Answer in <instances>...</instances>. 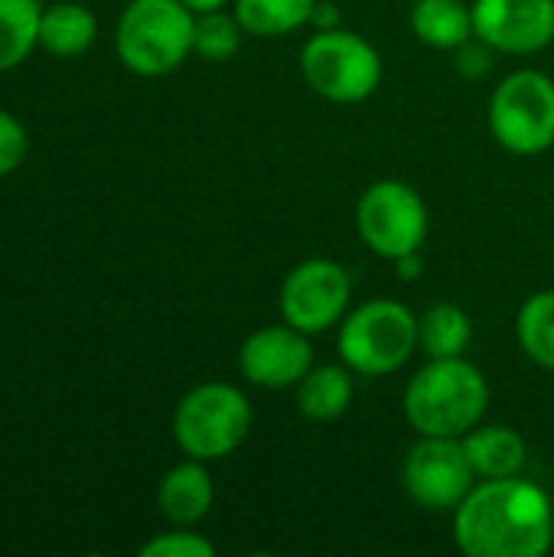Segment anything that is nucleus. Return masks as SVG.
<instances>
[{"mask_svg": "<svg viewBox=\"0 0 554 557\" xmlns=\"http://www.w3.org/2000/svg\"><path fill=\"white\" fill-rule=\"evenodd\" d=\"M454 539L467 557H542L554 542L552 499L519 476L483 480L454 509Z\"/></svg>", "mask_w": 554, "mask_h": 557, "instance_id": "f257e3e1", "label": "nucleus"}, {"mask_svg": "<svg viewBox=\"0 0 554 557\" xmlns=\"http://www.w3.org/2000/svg\"><path fill=\"white\" fill-rule=\"evenodd\" d=\"M490 405L483 372L457 359H431L405 388V418L421 437H464L473 431Z\"/></svg>", "mask_w": 554, "mask_h": 557, "instance_id": "f03ea898", "label": "nucleus"}, {"mask_svg": "<svg viewBox=\"0 0 554 557\" xmlns=\"http://www.w3.org/2000/svg\"><path fill=\"white\" fill-rule=\"evenodd\" d=\"M196 13L183 0H131L114 29V49L127 72L160 78L193 55Z\"/></svg>", "mask_w": 554, "mask_h": 557, "instance_id": "7ed1b4c3", "label": "nucleus"}, {"mask_svg": "<svg viewBox=\"0 0 554 557\" xmlns=\"http://www.w3.org/2000/svg\"><path fill=\"white\" fill-rule=\"evenodd\" d=\"M340 359L359 375L382 379L398 372L418 343V317L398 300H369L340 326Z\"/></svg>", "mask_w": 554, "mask_h": 557, "instance_id": "20e7f679", "label": "nucleus"}, {"mask_svg": "<svg viewBox=\"0 0 554 557\" xmlns=\"http://www.w3.org/2000/svg\"><path fill=\"white\" fill-rule=\"evenodd\" d=\"M251 431V405L229 382H206L186 392L173 411V441L193 460L229 457Z\"/></svg>", "mask_w": 554, "mask_h": 557, "instance_id": "39448f33", "label": "nucleus"}, {"mask_svg": "<svg viewBox=\"0 0 554 557\" xmlns=\"http://www.w3.org/2000/svg\"><path fill=\"white\" fill-rule=\"evenodd\" d=\"M307 85L336 104L366 101L382 82V59L369 39L353 29H317L300 49Z\"/></svg>", "mask_w": 554, "mask_h": 557, "instance_id": "423d86ee", "label": "nucleus"}, {"mask_svg": "<svg viewBox=\"0 0 554 557\" xmlns=\"http://www.w3.org/2000/svg\"><path fill=\"white\" fill-rule=\"evenodd\" d=\"M490 131L516 157L545 153L554 144V82L545 72L522 69L500 82L490 98Z\"/></svg>", "mask_w": 554, "mask_h": 557, "instance_id": "0eeeda50", "label": "nucleus"}, {"mask_svg": "<svg viewBox=\"0 0 554 557\" xmlns=\"http://www.w3.org/2000/svg\"><path fill=\"white\" fill-rule=\"evenodd\" d=\"M356 232L369 251L395 261L424 245L428 206L415 186L398 180H379L359 196Z\"/></svg>", "mask_w": 554, "mask_h": 557, "instance_id": "6e6552de", "label": "nucleus"}, {"mask_svg": "<svg viewBox=\"0 0 554 557\" xmlns=\"http://www.w3.org/2000/svg\"><path fill=\"white\" fill-rule=\"evenodd\" d=\"M353 297V281L330 258L300 261L281 284V317L294 330L313 336L343 323Z\"/></svg>", "mask_w": 554, "mask_h": 557, "instance_id": "1a4fd4ad", "label": "nucleus"}, {"mask_svg": "<svg viewBox=\"0 0 554 557\" xmlns=\"http://www.w3.org/2000/svg\"><path fill=\"white\" fill-rule=\"evenodd\" d=\"M473 476L460 437H421L405 457V493L428 512H454L477 486Z\"/></svg>", "mask_w": 554, "mask_h": 557, "instance_id": "9d476101", "label": "nucleus"}, {"mask_svg": "<svg viewBox=\"0 0 554 557\" xmlns=\"http://www.w3.org/2000/svg\"><path fill=\"white\" fill-rule=\"evenodd\" d=\"M473 33L490 49L529 55L554 39V0H473Z\"/></svg>", "mask_w": 554, "mask_h": 557, "instance_id": "9b49d317", "label": "nucleus"}, {"mask_svg": "<svg viewBox=\"0 0 554 557\" xmlns=\"http://www.w3.org/2000/svg\"><path fill=\"white\" fill-rule=\"evenodd\" d=\"M238 369L251 385L291 388L313 369V349L307 333L284 326L255 330L238 349Z\"/></svg>", "mask_w": 554, "mask_h": 557, "instance_id": "f8f14e48", "label": "nucleus"}, {"mask_svg": "<svg viewBox=\"0 0 554 557\" xmlns=\"http://www.w3.org/2000/svg\"><path fill=\"white\" fill-rule=\"evenodd\" d=\"M212 499H216V486L206 470V460H193V457L167 470V476L157 486L160 516L170 525H183V529L202 522L212 509Z\"/></svg>", "mask_w": 554, "mask_h": 557, "instance_id": "ddd939ff", "label": "nucleus"}, {"mask_svg": "<svg viewBox=\"0 0 554 557\" xmlns=\"http://www.w3.org/2000/svg\"><path fill=\"white\" fill-rule=\"evenodd\" d=\"M473 470L480 480H506V476H519L529 450L526 441L519 437V431L506 428V424H477L473 431H467L460 437Z\"/></svg>", "mask_w": 554, "mask_h": 557, "instance_id": "4468645a", "label": "nucleus"}, {"mask_svg": "<svg viewBox=\"0 0 554 557\" xmlns=\"http://www.w3.org/2000/svg\"><path fill=\"white\" fill-rule=\"evenodd\" d=\"M98 36L95 13L78 0H56L42 7L39 20V49L56 59H75L91 49Z\"/></svg>", "mask_w": 554, "mask_h": 557, "instance_id": "2eb2a0df", "label": "nucleus"}, {"mask_svg": "<svg viewBox=\"0 0 554 557\" xmlns=\"http://www.w3.org/2000/svg\"><path fill=\"white\" fill-rule=\"evenodd\" d=\"M349 366H313L297 382V408L307 421H336L353 405Z\"/></svg>", "mask_w": 554, "mask_h": 557, "instance_id": "dca6fc26", "label": "nucleus"}, {"mask_svg": "<svg viewBox=\"0 0 554 557\" xmlns=\"http://www.w3.org/2000/svg\"><path fill=\"white\" fill-rule=\"evenodd\" d=\"M411 29L431 49H460L473 33V10L464 0H415Z\"/></svg>", "mask_w": 554, "mask_h": 557, "instance_id": "f3484780", "label": "nucleus"}, {"mask_svg": "<svg viewBox=\"0 0 554 557\" xmlns=\"http://www.w3.org/2000/svg\"><path fill=\"white\" fill-rule=\"evenodd\" d=\"M42 0H0V75L39 49Z\"/></svg>", "mask_w": 554, "mask_h": 557, "instance_id": "a211bd4d", "label": "nucleus"}, {"mask_svg": "<svg viewBox=\"0 0 554 557\" xmlns=\"http://www.w3.org/2000/svg\"><path fill=\"white\" fill-rule=\"evenodd\" d=\"M473 339V323L457 304H434L418 320V343L428 359H457Z\"/></svg>", "mask_w": 554, "mask_h": 557, "instance_id": "6ab92c4d", "label": "nucleus"}, {"mask_svg": "<svg viewBox=\"0 0 554 557\" xmlns=\"http://www.w3.org/2000/svg\"><path fill=\"white\" fill-rule=\"evenodd\" d=\"M317 0H235V16L251 36H287L310 23Z\"/></svg>", "mask_w": 554, "mask_h": 557, "instance_id": "aec40b11", "label": "nucleus"}, {"mask_svg": "<svg viewBox=\"0 0 554 557\" xmlns=\"http://www.w3.org/2000/svg\"><path fill=\"white\" fill-rule=\"evenodd\" d=\"M516 339L535 366L554 372V290H539L519 307Z\"/></svg>", "mask_w": 554, "mask_h": 557, "instance_id": "412c9836", "label": "nucleus"}, {"mask_svg": "<svg viewBox=\"0 0 554 557\" xmlns=\"http://www.w3.org/2000/svg\"><path fill=\"white\" fill-rule=\"evenodd\" d=\"M242 23L232 13L222 10H209V13H196V29H193V52L209 59V62H225L238 52L242 46Z\"/></svg>", "mask_w": 554, "mask_h": 557, "instance_id": "4be33fe9", "label": "nucleus"}, {"mask_svg": "<svg viewBox=\"0 0 554 557\" xmlns=\"http://www.w3.org/2000/svg\"><path fill=\"white\" fill-rule=\"evenodd\" d=\"M140 557H216V545L176 525V532H163L147 545H140Z\"/></svg>", "mask_w": 554, "mask_h": 557, "instance_id": "5701e85b", "label": "nucleus"}, {"mask_svg": "<svg viewBox=\"0 0 554 557\" xmlns=\"http://www.w3.org/2000/svg\"><path fill=\"white\" fill-rule=\"evenodd\" d=\"M29 150V137L26 127L20 124L16 114H10L7 108H0V176H10L23 166Z\"/></svg>", "mask_w": 554, "mask_h": 557, "instance_id": "b1692460", "label": "nucleus"}, {"mask_svg": "<svg viewBox=\"0 0 554 557\" xmlns=\"http://www.w3.org/2000/svg\"><path fill=\"white\" fill-rule=\"evenodd\" d=\"M457 69H460L464 75H473V78L487 75V72H490V46H487L483 39L464 42V46L457 49Z\"/></svg>", "mask_w": 554, "mask_h": 557, "instance_id": "393cba45", "label": "nucleus"}, {"mask_svg": "<svg viewBox=\"0 0 554 557\" xmlns=\"http://www.w3.org/2000/svg\"><path fill=\"white\" fill-rule=\"evenodd\" d=\"M395 268H398V277H402V281H415V277H421V271H424L421 248H418V251H408V255H402V258H395Z\"/></svg>", "mask_w": 554, "mask_h": 557, "instance_id": "a878e982", "label": "nucleus"}, {"mask_svg": "<svg viewBox=\"0 0 554 557\" xmlns=\"http://www.w3.org/2000/svg\"><path fill=\"white\" fill-rule=\"evenodd\" d=\"M310 23H313L317 29H336V23H340V13H336V7H333L330 0H317Z\"/></svg>", "mask_w": 554, "mask_h": 557, "instance_id": "bb28decb", "label": "nucleus"}, {"mask_svg": "<svg viewBox=\"0 0 554 557\" xmlns=\"http://www.w3.org/2000/svg\"><path fill=\"white\" fill-rule=\"evenodd\" d=\"M193 13H209V10H222L229 0H183Z\"/></svg>", "mask_w": 554, "mask_h": 557, "instance_id": "cd10ccee", "label": "nucleus"}]
</instances>
